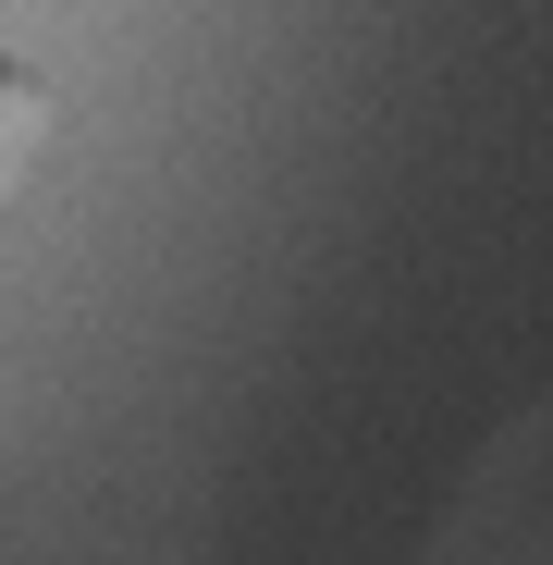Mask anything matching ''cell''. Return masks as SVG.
Instances as JSON below:
<instances>
[{
  "label": "cell",
  "instance_id": "cell-1",
  "mask_svg": "<svg viewBox=\"0 0 553 565\" xmlns=\"http://www.w3.org/2000/svg\"><path fill=\"white\" fill-rule=\"evenodd\" d=\"M25 136H38V74L0 50V184H13V160H25Z\"/></svg>",
  "mask_w": 553,
  "mask_h": 565
}]
</instances>
